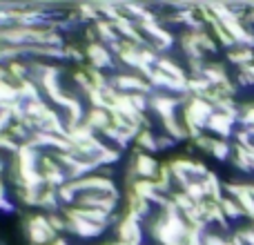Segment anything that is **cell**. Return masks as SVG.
Here are the masks:
<instances>
[{
  "instance_id": "obj_28",
  "label": "cell",
  "mask_w": 254,
  "mask_h": 245,
  "mask_svg": "<svg viewBox=\"0 0 254 245\" xmlns=\"http://www.w3.org/2000/svg\"><path fill=\"white\" fill-rule=\"evenodd\" d=\"M76 11H78L80 20H83V22H89V25H96V22L101 20V13H98L96 4H80Z\"/></svg>"
},
{
  "instance_id": "obj_20",
  "label": "cell",
  "mask_w": 254,
  "mask_h": 245,
  "mask_svg": "<svg viewBox=\"0 0 254 245\" xmlns=\"http://www.w3.org/2000/svg\"><path fill=\"white\" fill-rule=\"evenodd\" d=\"M7 69H9V78H13V83H22V80H27V78H31V74H29V65L27 62H22V61H11V62H7Z\"/></svg>"
},
{
  "instance_id": "obj_7",
  "label": "cell",
  "mask_w": 254,
  "mask_h": 245,
  "mask_svg": "<svg viewBox=\"0 0 254 245\" xmlns=\"http://www.w3.org/2000/svg\"><path fill=\"white\" fill-rule=\"evenodd\" d=\"M152 207H154L152 203L136 196L134 192H125V212H129L131 216H136L140 221H147L152 216Z\"/></svg>"
},
{
  "instance_id": "obj_18",
  "label": "cell",
  "mask_w": 254,
  "mask_h": 245,
  "mask_svg": "<svg viewBox=\"0 0 254 245\" xmlns=\"http://www.w3.org/2000/svg\"><path fill=\"white\" fill-rule=\"evenodd\" d=\"M136 143V149H140V152L145 154H154L158 152V145H156V134H154L152 129H140L138 136L134 138Z\"/></svg>"
},
{
  "instance_id": "obj_19",
  "label": "cell",
  "mask_w": 254,
  "mask_h": 245,
  "mask_svg": "<svg viewBox=\"0 0 254 245\" xmlns=\"http://www.w3.org/2000/svg\"><path fill=\"white\" fill-rule=\"evenodd\" d=\"M161 125H163V129H165V134L172 136L176 143H181V140L190 138V136H188V129H185L183 121H181L179 116H176V119H170V121H163Z\"/></svg>"
},
{
  "instance_id": "obj_30",
  "label": "cell",
  "mask_w": 254,
  "mask_h": 245,
  "mask_svg": "<svg viewBox=\"0 0 254 245\" xmlns=\"http://www.w3.org/2000/svg\"><path fill=\"white\" fill-rule=\"evenodd\" d=\"M9 134L13 136V138L18 140V143H27V140L31 138V134H34V131L29 129V127L25 125V122H11V127H9Z\"/></svg>"
},
{
  "instance_id": "obj_9",
  "label": "cell",
  "mask_w": 254,
  "mask_h": 245,
  "mask_svg": "<svg viewBox=\"0 0 254 245\" xmlns=\"http://www.w3.org/2000/svg\"><path fill=\"white\" fill-rule=\"evenodd\" d=\"M85 122L92 127L96 134H103V129L112 125V114L107 110H96V107H89L87 114H85Z\"/></svg>"
},
{
  "instance_id": "obj_24",
  "label": "cell",
  "mask_w": 254,
  "mask_h": 245,
  "mask_svg": "<svg viewBox=\"0 0 254 245\" xmlns=\"http://www.w3.org/2000/svg\"><path fill=\"white\" fill-rule=\"evenodd\" d=\"M221 210H223V214H225V219H228V221L246 216V214H243V210H241V205H239L232 196H225L223 201H221Z\"/></svg>"
},
{
  "instance_id": "obj_8",
  "label": "cell",
  "mask_w": 254,
  "mask_h": 245,
  "mask_svg": "<svg viewBox=\"0 0 254 245\" xmlns=\"http://www.w3.org/2000/svg\"><path fill=\"white\" fill-rule=\"evenodd\" d=\"M25 237H27V241H29V245H52V241L58 237V234L25 221Z\"/></svg>"
},
{
  "instance_id": "obj_12",
  "label": "cell",
  "mask_w": 254,
  "mask_h": 245,
  "mask_svg": "<svg viewBox=\"0 0 254 245\" xmlns=\"http://www.w3.org/2000/svg\"><path fill=\"white\" fill-rule=\"evenodd\" d=\"M179 43H181V49H183V54L188 56V61H203V56H205V54H203L201 47L196 45L192 31H183V34L179 36Z\"/></svg>"
},
{
  "instance_id": "obj_2",
  "label": "cell",
  "mask_w": 254,
  "mask_h": 245,
  "mask_svg": "<svg viewBox=\"0 0 254 245\" xmlns=\"http://www.w3.org/2000/svg\"><path fill=\"white\" fill-rule=\"evenodd\" d=\"M143 221L131 216L129 212H125L116 223V237L119 241L129 243V245H143Z\"/></svg>"
},
{
  "instance_id": "obj_14",
  "label": "cell",
  "mask_w": 254,
  "mask_h": 245,
  "mask_svg": "<svg viewBox=\"0 0 254 245\" xmlns=\"http://www.w3.org/2000/svg\"><path fill=\"white\" fill-rule=\"evenodd\" d=\"M96 34H98V40H101L103 45H114V43H119L121 40V36H119V31H116V27H114V22H110V20H105V18H101V20L96 22Z\"/></svg>"
},
{
  "instance_id": "obj_23",
  "label": "cell",
  "mask_w": 254,
  "mask_h": 245,
  "mask_svg": "<svg viewBox=\"0 0 254 245\" xmlns=\"http://www.w3.org/2000/svg\"><path fill=\"white\" fill-rule=\"evenodd\" d=\"M183 192L188 194L194 203L207 201V194H205V187H203V181H190V183L183 187Z\"/></svg>"
},
{
  "instance_id": "obj_13",
  "label": "cell",
  "mask_w": 254,
  "mask_h": 245,
  "mask_svg": "<svg viewBox=\"0 0 254 245\" xmlns=\"http://www.w3.org/2000/svg\"><path fill=\"white\" fill-rule=\"evenodd\" d=\"M203 187H205V194H207V198L210 201H216V203H221L223 201V189H225V185L219 181V176L214 174V172H207V176L203 179Z\"/></svg>"
},
{
  "instance_id": "obj_17",
  "label": "cell",
  "mask_w": 254,
  "mask_h": 245,
  "mask_svg": "<svg viewBox=\"0 0 254 245\" xmlns=\"http://www.w3.org/2000/svg\"><path fill=\"white\" fill-rule=\"evenodd\" d=\"M156 69L165 71L167 76H172V78H179V80H188V78H190V74L183 69V65H179L176 61H172L170 56H161V61H158Z\"/></svg>"
},
{
  "instance_id": "obj_39",
  "label": "cell",
  "mask_w": 254,
  "mask_h": 245,
  "mask_svg": "<svg viewBox=\"0 0 254 245\" xmlns=\"http://www.w3.org/2000/svg\"><path fill=\"white\" fill-rule=\"evenodd\" d=\"M52 245H71V243L67 241L65 237H56V239H54V241H52Z\"/></svg>"
},
{
  "instance_id": "obj_37",
  "label": "cell",
  "mask_w": 254,
  "mask_h": 245,
  "mask_svg": "<svg viewBox=\"0 0 254 245\" xmlns=\"http://www.w3.org/2000/svg\"><path fill=\"white\" fill-rule=\"evenodd\" d=\"M11 122H13L11 114H9L7 110H0V134H7L9 127H11Z\"/></svg>"
},
{
  "instance_id": "obj_32",
  "label": "cell",
  "mask_w": 254,
  "mask_h": 245,
  "mask_svg": "<svg viewBox=\"0 0 254 245\" xmlns=\"http://www.w3.org/2000/svg\"><path fill=\"white\" fill-rule=\"evenodd\" d=\"M49 216V225H52V230L61 237V232H67V219L63 212H56V214H47Z\"/></svg>"
},
{
  "instance_id": "obj_33",
  "label": "cell",
  "mask_w": 254,
  "mask_h": 245,
  "mask_svg": "<svg viewBox=\"0 0 254 245\" xmlns=\"http://www.w3.org/2000/svg\"><path fill=\"white\" fill-rule=\"evenodd\" d=\"M0 212H13V205L9 203V196H7V185H4V181L0 179Z\"/></svg>"
},
{
  "instance_id": "obj_40",
  "label": "cell",
  "mask_w": 254,
  "mask_h": 245,
  "mask_svg": "<svg viewBox=\"0 0 254 245\" xmlns=\"http://www.w3.org/2000/svg\"><path fill=\"white\" fill-rule=\"evenodd\" d=\"M0 80H9V69L4 65H0Z\"/></svg>"
},
{
  "instance_id": "obj_34",
  "label": "cell",
  "mask_w": 254,
  "mask_h": 245,
  "mask_svg": "<svg viewBox=\"0 0 254 245\" xmlns=\"http://www.w3.org/2000/svg\"><path fill=\"white\" fill-rule=\"evenodd\" d=\"M192 143H194V147H196V149H201V152H207V154H210V152H212V145H214V138H212V136H205V134H203V136H198V138H194Z\"/></svg>"
},
{
  "instance_id": "obj_25",
  "label": "cell",
  "mask_w": 254,
  "mask_h": 245,
  "mask_svg": "<svg viewBox=\"0 0 254 245\" xmlns=\"http://www.w3.org/2000/svg\"><path fill=\"white\" fill-rule=\"evenodd\" d=\"M58 198H61L63 207H74L76 203H78V192L74 189V185L71 183H67V185H63V187L58 189Z\"/></svg>"
},
{
  "instance_id": "obj_4",
  "label": "cell",
  "mask_w": 254,
  "mask_h": 245,
  "mask_svg": "<svg viewBox=\"0 0 254 245\" xmlns=\"http://www.w3.org/2000/svg\"><path fill=\"white\" fill-rule=\"evenodd\" d=\"M76 205H78V207H92V210H101V212H105V214L114 216L116 210H119V205H121V198L110 196V194H94V192H89V194H80Z\"/></svg>"
},
{
  "instance_id": "obj_22",
  "label": "cell",
  "mask_w": 254,
  "mask_h": 245,
  "mask_svg": "<svg viewBox=\"0 0 254 245\" xmlns=\"http://www.w3.org/2000/svg\"><path fill=\"white\" fill-rule=\"evenodd\" d=\"M40 192L43 189H31V187H16V194L20 198L22 205L27 207H38V201H40Z\"/></svg>"
},
{
  "instance_id": "obj_42",
  "label": "cell",
  "mask_w": 254,
  "mask_h": 245,
  "mask_svg": "<svg viewBox=\"0 0 254 245\" xmlns=\"http://www.w3.org/2000/svg\"><path fill=\"white\" fill-rule=\"evenodd\" d=\"M105 245H114V243H105Z\"/></svg>"
},
{
  "instance_id": "obj_1",
  "label": "cell",
  "mask_w": 254,
  "mask_h": 245,
  "mask_svg": "<svg viewBox=\"0 0 254 245\" xmlns=\"http://www.w3.org/2000/svg\"><path fill=\"white\" fill-rule=\"evenodd\" d=\"M112 85L123 94H145V96H152L154 94V87L149 85V80L143 78V76H138V74H134V71L112 74Z\"/></svg>"
},
{
  "instance_id": "obj_35",
  "label": "cell",
  "mask_w": 254,
  "mask_h": 245,
  "mask_svg": "<svg viewBox=\"0 0 254 245\" xmlns=\"http://www.w3.org/2000/svg\"><path fill=\"white\" fill-rule=\"evenodd\" d=\"M65 58L67 61H74V62H83L85 52H80V49L74 47V45H65Z\"/></svg>"
},
{
  "instance_id": "obj_36",
  "label": "cell",
  "mask_w": 254,
  "mask_h": 245,
  "mask_svg": "<svg viewBox=\"0 0 254 245\" xmlns=\"http://www.w3.org/2000/svg\"><path fill=\"white\" fill-rule=\"evenodd\" d=\"M156 145H158V152H165V149H172V147H174L176 140L172 138V136H167L165 131H163V134L156 136Z\"/></svg>"
},
{
  "instance_id": "obj_3",
  "label": "cell",
  "mask_w": 254,
  "mask_h": 245,
  "mask_svg": "<svg viewBox=\"0 0 254 245\" xmlns=\"http://www.w3.org/2000/svg\"><path fill=\"white\" fill-rule=\"evenodd\" d=\"M158 167L161 163L152 156V154H145L140 149H134L131 154V161H129V167L127 170L134 172L136 179H147V181H156L158 176Z\"/></svg>"
},
{
  "instance_id": "obj_16",
  "label": "cell",
  "mask_w": 254,
  "mask_h": 245,
  "mask_svg": "<svg viewBox=\"0 0 254 245\" xmlns=\"http://www.w3.org/2000/svg\"><path fill=\"white\" fill-rule=\"evenodd\" d=\"M228 61L234 62V65L241 69V67L254 65V52L250 47H241V45H237V47H232L228 52Z\"/></svg>"
},
{
  "instance_id": "obj_11",
  "label": "cell",
  "mask_w": 254,
  "mask_h": 245,
  "mask_svg": "<svg viewBox=\"0 0 254 245\" xmlns=\"http://www.w3.org/2000/svg\"><path fill=\"white\" fill-rule=\"evenodd\" d=\"M61 198H58V189L52 187H45L40 192V201H38V210H43L45 214H56L61 210Z\"/></svg>"
},
{
  "instance_id": "obj_41",
  "label": "cell",
  "mask_w": 254,
  "mask_h": 245,
  "mask_svg": "<svg viewBox=\"0 0 254 245\" xmlns=\"http://www.w3.org/2000/svg\"><path fill=\"white\" fill-rule=\"evenodd\" d=\"M7 172V165H4V161H2V156H0V179H2V174Z\"/></svg>"
},
{
  "instance_id": "obj_5",
  "label": "cell",
  "mask_w": 254,
  "mask_h": 245,
  "mask_svg": "<svg viewBox=\"0 0 254 245\" xmlns=\"http://www.w3.org/2000/svg\"><path fill=\"white\" fill-rule=\"evenodd\" d=\"M85 58L89 61V65L96 69L105 71V69H114V54L110 52V47L103 43H92L85 45Z\"/></svg>"
},
{
  "instance_id": "obj_10",
  "label": "cell",
  "mask_w": 254,
  "mask_h": 245,
  "mask_svg": "<svg viewBox=\"0 0 254 245\" xmlns=\"http://www.w3.org/2000/svg\"><path fill=\"white\" fill-rule=\"evenodd\" d=\"M203 78H207V83L212 87H221V85H225L230 80V76L225 71V65H221V62H207L205 71H203Z\"/></svg>"
},
{
  "instance_id": "obj_29",
  "label": "cell",
  "mask_w": 254,
  "mask_h": 245,
  "mask_svg": "<svg viewBox=\"0 0 254 245\" xmlns=\"http://www.w3.org/2000/svg\"><path fill=\"white\" fill-rule=\"evenodd\" d=\"M119 161H121V149L114 147V145H107L105 152H103L101 156L96 158L98 165H116Z\"/></svg>"
},
{
  "instance_id": "obj_27",
  "label": "cell",
  "mask_w": 254,
  "mask_h": 245,
  "mask_svg": "<svg viewBox=\"0 0 254 245\" xmlns=\"http://www.w3.org/2000/svg\"><path fill=\"white\" fill-rule=\"evenodd\" d=\"M74 83L78 85V89L85 94V98H87L89 94H92L94 89H96V87H94V83H92V78L87 76V71H85V69L74 71Z\"/></svg>"
},
{
  "instance_id": "obj_31",
  "label": "cell",
  "mask_w": 254,
  "mask_h": 245,
  "mask_svg": "<svg viewBox=\"0 0 254 245\" xmlns=\"http://www.w3.org/2000/svg\"><path fill=\"white\" fill-rule=\"evenodd\" d=\"M18 149H20V143H18V140L13 138L9 131H7V134H0V152H9V154H13V156H16Z\"/></svg>"
},
{
  "instance_id": "obj_15",
  "label": "cell",
  "mask_w": 254,
  "mask_h": 245,
  "mask_svg": "<svg viewBox=\"0 0 254 245\" xmlns=\"http://www.w3.org/2000/svg\"><path fill=\"white\" fill-rule=\"evenodd\" d=\"M18 94H20V101L22 103H34V101H43V89L36 80L27 78L22 83H18Z\"/></svg>"
},
{
  "instance_id": "obj_21",
  "label": "cell",
  "mask_w": 254,
  "mask_h": 245,
  "mask_svg": "<svg viewBox=\"0 0 254 245\" xmlns=\"http://www.w3.org/2000/svg\"><path fill=\"white\" fill-rule=\"evenodd\" d=\"M20 101V94H18V85L11 80H0V105H7V103Z\"/></svg>"
},
{
  "instance_id": "obj_6",
  "label": "cell",
  "mask_w": 254,
  "mask_h": 245,
  "mask_svg": "<svg viewBox=\"0 0 254 245\" xmlns=\"http://www.w3.org/2000/svg\"><path fill=\"white\" fill-rule=\"evenodd\" d=\"M234 122H237V119H232V116L223 114V112H214V116L207 122V129H210L212 134H216L219 138L228 140L230 136L234 134Z\"/></svg>"
},
{
  "instance_id": "obj_38",
  "label": "cell",
  "mask_w": 254,
  "mask_h": 245,
  "mask_svg": "<svg viewBox=\"0 0 254 245\" xmlns=\"http://www.w3.org/2000/svg\"><path fill=\"white\" fill-rule=\"evenodd\" d=\"M98 174L105 176V179H114V165H101L98 167Z\"/></svg>"
},
{
  "instance_id": "obj_26",
  "label": "cell",
  "mask_w": 254,
  "mask_h": 245,
  "mask_svg": "<svg viewBox=\"0 0 254 245\" xmlns=\"http://www.w3.org/2000/svg\"><path fill=\"white\" fill-rule=\"evenodd\" d=\"M212 156L216 158V161H228L230 158V154H232V147H230V143L228 140H223V138H214V145H212Z\"/></svg>"
}]
</instances>
